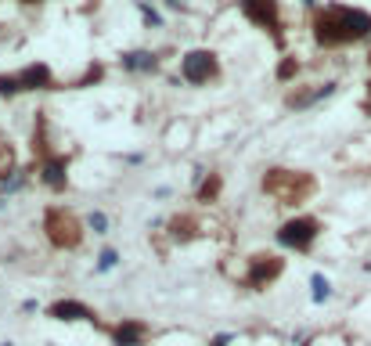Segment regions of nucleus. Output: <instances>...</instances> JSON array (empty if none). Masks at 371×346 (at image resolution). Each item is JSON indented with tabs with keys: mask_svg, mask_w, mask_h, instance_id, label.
Returning <instances> with one entry per match:
<instances>
[{
	"mask_svg": "<svg viewBox=\"0 0 371 346\" xmlns=\"http://www.w3.org/2000/svg\"><path fill=\"white\" fill-rule=\"evenodd\" d=\"M368 33H371V14L361 11V8L328 4L325 11H317V19H314V37H317V43H325V47L364 40Z\"/></svg>",
	"mask_w": 371,
	"mask_h": 346,
	"instance_id": "f257e3e1",
	"label": "nucleus"
},
{
	"mask_svg": "<svg viewBox=\"0 0 371 346\" xmlns=\"http://www.w3.org/2000/svg\"><path fill=\"white\" fill-rule=\"evenodd\" d=\"M314 181L303 177V173H288V170H270L263 177V192L274 195L278 202H285V206H292V202H299L303 195H310Z\"/></svg>",
	"mask_w": 371,
	"mask_h": 346,
	"instance_id": "f03ea898",
	"label": "nucleus"
},
{
	"mask_svg": "<svg viewBox=\"0 0 371 346\" xmlns=\"http://www.w3.org/2000/svg\"><path fill=\"white\" fill-rule=\"evenodd\" d=\"M51 87V69L37 61V65H26L19 76H0V98H11L19 90H43Z\"/></svg>",
	"mask_w": 371,
	"mask_h": 346,
	"instance_id": "7ed1b4c3",
	"label": "nucleus"
},
{
	"mask_svg": "<svg viewBox=\"0 0 371 346\" xmlns=\"http://www.w3.org/2000/svg\"><path fill=\"white\" fill-rule=\"evenodd\" d=\"M43 227H47V238H51L58 249H72L79 245V224H76V216L66 213V210H51L43 220Z\"/></svg>",
	"mask_w": 371,
	"mask_h": 346,
	"instance_id": "20e7f679",
	"label": "nucleus"
},
{
	"mask_svg": "<svg viewBox=\"0 0 371 346\" xmlns=\"http://www.w3.org/2000/svg\"><path fill=\"white\" fill-rule=\"evenodd\" d=\"M314 238H317V220H310V216L288 220V224H281V231H278V242L299 249V253H306V249L314 245Z\"/></svg>",
	"mask_w": 371,
	"mask_h": 346,
	"instance_id": "39448f33",
	"label": "nucleus"
},
{
	"mask_svg": "<svg viewBox=\"0 0 371 346\" xmlns=\"http://www.w3.org/2000/svg\"><path fill=\"white\" fill-rule=\"evenodd\" d=\"M241 11H245V19H249V22H256L260 29H270V33L281 40V14H278V0H241Z\"/></svg>",
	"mask_w": 371,
	"mask_h": 346,
	"instance_id": "423d86ee",
	"label": "nucleus"
},
{
	"mask_svg": "<svg viewBox=\"0 0 371 346\" xmlns=\"http://www.w3.org/2000/svg\"><path fill=\"white\" fill-rule=\"evenodd\" d=\"M181 76L188 83H209L217 76V54L213 51H191L181 61Z\"/></svg>",
	"mask_w": 371,
	"mask_h": 346,
	"instance_id": "0eeeda50",
	"label": "nucleus"
},
{
	"mask_svg": "<svg viewBox=\"0 0 371 346\" xmlns=\"http://www.w3.org/2000/svg\"><path fill=\"white\" fill-rule=\"evenodd\" d=\"M281 274V260L278 256H252V274H245V285L263 289L267 281H274Z\"/></svg>",
	"mask_w": 371,
	"mask_h": 346,
	"instance_id": "6e6552de",
	"label": "nucleus"
},
{
	"mask_svg": "<svg viewBox=\"0 0 371 346\" xmlns=\"http://www.w3.org/2000/svg\"><path fill=\"white\" fill-rule=\"evenodd\" d=\"M51 318L54 321H94V314L83 307V303H76V300H61V303H54L51 307Z\"/></svg>",
	"mask_w": 371,
	"mask_h": 346,
	"instance_id": "1a4fd4ad",
	"label": "nucleus"
},
{
	"mask_svg": "<svg viewBox=\"0 0 371 346\" xmlns=\"http://www.w3.org/2000/svg\"><path fill=\"white\" fill-rule=\"evenodd\" d=\"M112 336H116L119 346H141L144 336H148V325H141V321H123Z\"/></svg>",
	"mask_w": 371,
	"mask_h": 346,
	"instance_id": "9d476101",
	"label": "nucleus"
},
{
	"mask_svg": "<svg viewBox=\"0 0 371 346\" xmlns=\"http://www.w3.org/2000/svg\"><path fill=\"white\" fill-rule=\"evenodd\" d=\"M40 177H43V184H51V187H66V159H61V155H47Z\"/></svg>",
	"mask_w": 371,
	"mask_h": 346,
	"instance_id": "9b49d317",
	"label": "nucleus"
},
{
	"mask_svg": "<svg viewBox=\"0 0 371 346\" xmlns=\"http://www.w3.org/2000/svg\"><path fill=\"white\" fill-rule=\"evenodd\" d=\"M123 69H130V72H152L155 69V54H148V51H130V54H123Z\"/></svg>",
	"mask_w": 371,
	"mask_h": 346,
	"instance_id": "f8f14e48",
	"label": "nucleus"
},
{
	"mask_svg": "<svg viewBox=\"0 0 371 346\" xmlns=\"http://www.w3.org/2000/svg\"><path fill=\"white\" fill-rule=\"evenodd\" d=\"M310 289H314V303H325L328 296H332V285H328L325 274H314V278H310Z\"/></svg>",
	"mask_w": 371,
	"mask_h": 346,
	"instance_id": "ddd939ff",
	"label": "nucleus"
},
{
	"mask_svg": "<svg viewBox=\"0 0 371 346\" xmlns=\"http://www.w3.org/2000/svg\"><path fill=\"white\" fill-rule=\"evenodd\" d=\"M119 263V256H116V249H105V253L98 256V271H112V267Z\"/></svg>",
	"mask_w": 371,
	"mask_h": 346,
	"instance_id": "4468645a",
	"label": "nucleus"
},
{
	"mask_svg": "<svg viewBox=\"0 0 371 346\" xmlns=\"http://www.w3.org/2000/svg\"><path fill=\"white\" fill-rule=\"evenodd\" d=\"M90 227H94V234H105L108 216H105V213H90Z\"/></svg>",
	"mask_w": 371,
	"mask_h": 346,
	"instance_id": "2eb2a0df",
	"label": "nucleus"
},
{
	"mask_svg": "<svg viewBox=\"0 0 371 346\" xmlns=\"http://www.w3.org/2000/svg\"><path fill=\"white\" fill-rule=\"evenodd\" d=\"M4 170H11V152H0V177H4Z\"/></svg>",
	"mask_w": 371,
	"mask_h": 346,
	"instance_id": "dca6fc26",
	"label": "nucleus"
},
{
	"mask_svg": "<svg viewBox=\"0 0 371 346\" xmlns=\"http://www.w3.org/2000/svg\"><path fill=\"white\" fill-rule=\"evenodd\" d=\"M364 112L371 116V94H368V101H364Z\"/></svg>",
	"mask_w": 371,
	"mask_h": 346,
	"instance_id": "f3484780",
	"label": "nucleus"
},
{
	"mask_svg": "<svg viewBox=\"0 0 371 346\" xmlns=\"http://www.w3.org/2000/svg\"><path fill=\"white\" fill-rule=\"evenodd\" d=\"M0 346H11V343H0Z\"/></svg>",
	"mask_w": 371,
	"mask_h": 346,
	"instance_id": "a211bd4d",
	"label": "nucleus"
},
{
	"mask_svg": "<svg viewBox=\"0 0 371 346\" xmlns=\"http://www.w3.org/2000/svg\"><path fill=\"white\" fill-rule=\"evenodd\" d=\"M26 4H33V0H26Z\"/></svg>",
	"mask_w": 371,
	"mask_h": 346,
	"instance_id": "6ab92c4d",
	"label": "nucleus"
}]
</instances>
